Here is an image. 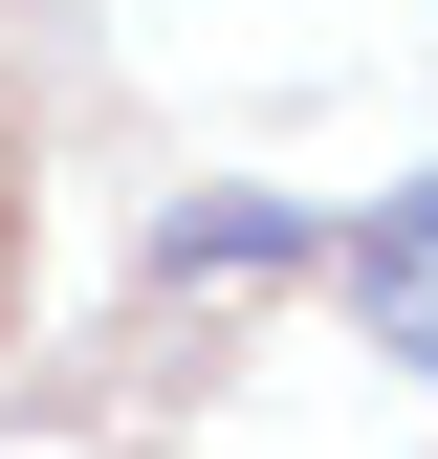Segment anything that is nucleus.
Masks as SVG:
<instances>
[{"label": "nucleus", "mask_w": 438, "mask_h": 459, "mask_svg": "<svg viewBox=\"0 0 438 459\" xmlns=\"http://www.w3.org/2000/svg\"><path fill=\"white\" fill-rule=\"evenodd\" d=\"M351 328H372L395 372H438V176L372 219V241H351Z\"/></svg>", "instance_id": "f257e3e1"}, {"label": "nucleus", "mask_w": 438, "mask_h": 459, "mask_svg": "<svg viewBox=\"0 0 438 459\" xmlns=\"http://www.w3.org/2000/svg\"><path fill=\"white\" fill-rule=\"evenodd\" d=\"M285 241H307L285 197H176V219H153V284H263Z\"/></svg>", "instance_id": "f03ea898"}]
</instances>
